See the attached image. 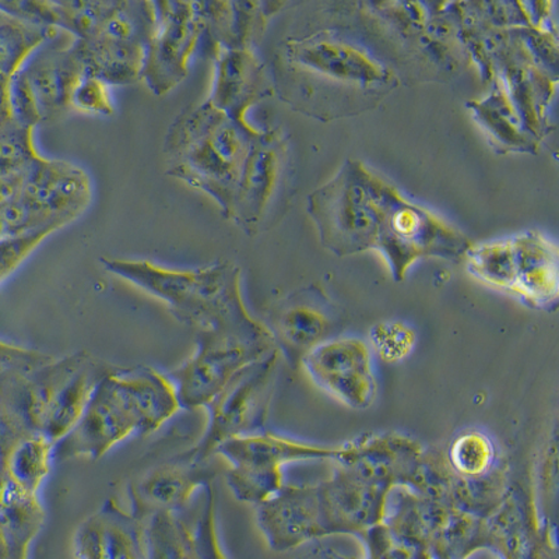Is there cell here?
Here are the masks:
<instances>
[{
    "label": "cell",
    "instance_id": "8fae6325",
    "mask_svg": "<svg viewBox=\"0 0 559 559\" xmlns=\"http://www.w3.org/2000/svg\"><path fill=\"white\" fill-rule=\"evenodd\" d=\"M292 188V156L280 129L253 138L234 199L229 219L248 236H258L276 222Z\"/></svg>",
    "mask_w": 559,
    "mask_h": 559
},
{
    "label": "cell",
    "instance_id": "3957f363",
    "mask_svg": "<svg viewBox=\"0 0 559 559\" xmlns=\"http://www.w3.org/2000/svg\"><path fill=\"white\" fill-rule=\"evenodd\" d=\"M258 133L252 124L237 122L207 99L189 105L164 139L166 173L209 194L229 219L243 163Z\"/></svg>",
    "mask_w": 559,
    "mask_h": 559
},
{
    "label": "cell",
    "instance_id": "7c38bea8",
    "mask_svg": "<svg viewBox=\"0 0 559 559\" xmlns=\"http://www.w3.org/2000/svg\"><path fill=\"white\" fill-rule=\"evenodd\" d=\"M156 27L146 52L142 80L150 92L166 96L188 78L194 53L203 39L198 2H154Z\"/></svg>",
    "mask_w": 559,
    "mask_h": 559
},
{
    "label": "cell",
    "instance_id": "6da1fadb",
    "mask_svg": "<svg viewBox=\"0 0 559 559\" xmlns=\"http://www.w3.org/2000/svg\"><path fill=\"white\" fill-rule=\"evenodd\" d=\"M272 78L274 92L294 107L304 109L317 92L326 90L324 98L334 94L341 115L366 111L397 84L392 69L337 34H313L284 44Z\"/></svg>",
    "mask_w": 559,
    "mask_h": 559
},
{
    "label": "cell",
    "instance_id": "836d02e7",
    "mask_svg": "<svg viewBox=\"0 0 559 559\" xmlns=\"http://www.w3.org/2000/svg\"><path fill=\"white\" fill-rule=\"evenodd\" d=\"M70 107L72 112L93 115V117H114L115 103L111 86L102 79L84 74L73 90Z\"/></svg>",
    "mask_w": 559,
    "mask_h": 559
},
{
    "label": "cell",
    "instance_id": "277c9868",
    "mask_svg": "<svg viewBox=\"0 0 559 559\" xmlns=\"http://www.w3.org/2000/svg\"><path fill=\"white\" fill-rule=\"evenodd\" d=\"M105 271L166 304L197 332L258 326L245 307L241 269L229 262L173 269L148 259H102Z\"/></svg>",
    "mask_w": 559,
    "mask_h": 559
},
{
    "label": "cell",
    "instance_id": "d6a6232c",
    "mask_svg": "<svg viewBox=\"0 0 559 559\" xmlns=\"http://www.w3.org/2000/svg\"><path fill=\"white\" fill-rule=\"evenodd\" d=\"M368 544L369 559H429L426 546L377 524L362 533Z\"/></svg>",
    "mask_w": 559,
    "mask_h": 559
},
{
    "label": "cell",
    "instance_id": "ffe728a7",
    "mask_svg": "<svg viewBox=\"0 0 559 559\" xmlns=\"http://www.w3.org/2000/svg\"><path fill=\"white\" fill-rule=\"evenodd\" d=\"M258 526L276 551L293 550L324 536L317 487L283 486L258 507Z\"/></svg>",
    "mask_w": 559,
    "mask_h": 559
},
{
    "label": "cell",
    "instance_id": "484cf974",
    "mask_svg": "<svg viewBox=\"0 0 559 559\" xmlns=\"http://www.w3.org/2000/svg\"><path fill=\"white\" fill-rule=\"evenodd\" d=\"M146 559H197L193 528L179 513L162 512L144 522Z\"/></svg>",
    "mask_w": 559,
    "mask_h": 559
},
{
    "label": "cell",
    "instance_id": "5bb4252c",
    "mask_svg": "<svg viewBox=\"0 0 559 559\" xmlns=\"http://www.w3.org/2000/svg\"><path fill=\"white\" fill-rule=\"evenodd\" d=\"M301 366L319 388L344 406L366 411L376 401L371 352L358 338H332L312 349Z\"/></svg>",
    "mask_w": 559,
    "mask_h": 559
},
{
    "label": "cell",
    "instance_id": "f35d334b",
    "mask_svg": "<svg viewBox=\"0 0 559 559\" xmlns=\"http://www.w3.org/2000/svg\"><path fill=\"white\" fill-rule=\"evenodd\" d=\"M299 559H352L347 557L341 556V554L334 552L332 550H324V548H318V550H314L312 552L307 554V556H304Z\"/></svg>",
    "mask_w": 559,
    "mask_h": 559
},
{
    "label": "cell",
    "instance_id": "9a60e30c",
    "mask_svg": "<svg viewBox=\"0 0 559 559\" xmlns=\"http://www.w3.org/2000/svg\"><path fill=\"white\" fill-rule=\"evenodd\" d=\"M209 463L189 461L182 452L134 474L127 486L129 512L146 522L156 513H179L204 487L213 483Z\"/></svg>",
    "mask_w": 559,
    "mask_h": 559
},
{
    "label": "cell",
    "instance_id": "8992f818",
    "mask_svg": "<svg viewBox=\"0 0 559 559\" xmlns=\"http://www.w3.org/2000/svg\"><path fill=\"white\" fill-rule=\"evenodd\" d=\"M379 216L377 249L386 259L396 282L423 258L459 261L471 239L429 210L408 202L386 179L369 174Z\"/></svg>",
    "mask_w": 559,
    "mask_h": 559
},
{
    "label": "cell",
    "instance_id": "7a4b0ae2",
    "mask_svg": "<svg viewBox=\"0 0 559 559\" xmlns=\"http://www.w3.org/2000/svg\"><path fill=\"white\" fill-rule=\"evenodd\" d=\"M177 388L152 367L111 368L72 431L55 447V461H98L133 436H152L181 411Z\"/></svg>",
    "mask_w": 559,
    "mask_h": 559
},
{
    "label": "cell",
    "instance_id": "ac0fdd59",
    "mask_svg": "<svg viewBox=\"0 0 559 559\" xmlns=\"http://www.w3.org/2000/svg\"><path fill=\"white\" fill-rule=\"evenodd\" d=\"M391 489L364 481L342 467L331 481L317 487L324 536L362 534L381 524Z\"/></svg>",
    "mask_w": 559,
    "mask_h": 559
},
{
    "label": "cell",
    "instance_id": "d590c367",
    "mask_svg": "<svg viewBox=\"0 0 559 559\" xmlns=\"http://www.w3.org/2000/svg\"><path fill=\"white\" fill-rule=\"evenodd\" d=\"M9 102L14 122L20 127L35 129L39 123H43L37 102H35L32 87H29L23 70H20L16 76L10 80Z\"/></svg>",
    "mask_w": 559,
    "mask_h": 559
},
{
    "label": "cell",
    "instance_id": "1f68e13d",
    "mask_svg": "<svg viewBox=\"0 0 559 559\" xmlns=\"http://www.w3.org/2000/svg\"><path fill=\"white\" fill-rule=\"evenodd\" d=\"M67 226L68 224L57 222L32 229V231L14 234V236L0 239V284L12 276L45 239Z\"/></svg>",
    "mask_w": 559,
    "mask_h": 559
},
{
    "label": "cell",
    "instance_id": "44dd1931",
    "mask_svg": "<svg viewBox=\"0 0 559 559\" xmlns=\"http://www.w3.org/2000/svg\"><path fill=\"white\" fill-rule=\"evenodd\" d=\"M78 559H146L144 522L108 499L74 534Z\"/></svg>",
    "mask_w": 559,
    "mask_h": 559
},
{
    "label": "cell",
    "instance_id": "30bf717a",
    "mask_svg": "<svg viewBox=\"0 0 559 559\" xmlns=\"http://www.w3.org/2000/svg\"><path fill=\"white\" fill-rule=\"evenodd\" d=\"M341 452L342 447H311L262 431L229 439L216 454L231 464L226 478L234 497L261 506L283 488L284 464L309 459H337Z\"/></svg>",
    "mask_w": 559,
    "mask_h": 559
},
{
    "label": "cell",
    "instance_id": "5b68a950",
    "mask_svg": "<svg viewBox=\"0 0 559 559\" xmlns=\"http://www.w3.org/2000/svg\"><path fill=\"white\" fill-rule=\"evenodd\" d=\"M111 368L82 349L24 372L20 403L29 431L41 433L57 447L82 418Z\"/></svg>",
    "mask_w": 559,
    "mask_h": 559
},
{
    "label": "cell",
    "instance_id": "e575fe53",
    "mask_svg": "<svg viewBox=\"0 0 559 559\" xmlns=\"http://www.w3.org/2000/svg\"><path fill=\"white\" fill-rule=\"evenodd\" d=\"M371 342L379 356L394 362L412 352L416 334L403 323H382L373 328Z\"/></svg>",
    "mask_w": 559,
    "mask_h": 559
},
{
    "label": "cell",
    "instance_id": "7402d4cb",
    "mask_svg": "<svg viewBox=\"0 0 559 559\" xmlns=\"http://www.w3.org/2000/svg\"><path fill=\"white\" fill-rule=\"evenodd\" d=\"M203 20L202 45L214 48L253 49L261 41L269 19L282 4L263 2H198Z\"/></svg>",
    "mask_w": 559,
    "mask_h": 559
},
{
    "label": "cell",
    "instance_id": "9c48e42d",
    "mask_svg": "<svg viewBox=\"0 0 559 559\" xmlns=\"http://www.w3.org/2000/svg\"><path fill=\"white\" fill-rule=\"evenodd\" d=\"M278 349L238 372L231 382L207 404V426L185 457L209 463L229 439L264 431L276 388Z\"/></svg>",
    "mask_w": 559,
    "mask_h": 559
},
{
    "label": "cell",
    "instance_id": "e0dca14e",
    "mask_svg": "<svg viewBox=\"0 0 559 559\" xmlns=\"http://www.w3.org/2000/svg\"><path fill=\"white\" fill-rule=\"evenodd\" d=\"M210 57L214 69L207 102L237 122L249 123V109L276 93L267 68L253 49L214 48Z\"/></svg>",
    "mask_w": 559,
    "mask_h": 559
},
{
    "label": "cell",
    "instance_id": "2e32d148",
    "mask_svg": "<svg viewBox=\"0 0 559 559\" xmlns=\"http://www.w3.org/2000/svg\"><path fill=\"white\" fill-rule=\"evenodd\" d=\"M19 198L48 219L76 222L93 201V183L76 164L39 157L23 175Z\"/></svg>",
    "mask_w": 559,
    "mask_h": 559
},
{
    "label": "cell",
    "instance_id": "8d00e7d4",
    "mask_svg": "<svg viewBox=\"0 0 559 559\" xmlns=\"http://www.w3.org/2000/svg\"><path fill=\"white\" fill-rule=\"evenodd\" d=\"M22 179L23 177L0 178V207L17 197Z\"/></svg>",
    "mask_w": 559,
    "mask_h": 559
},
{
    "label": "cell",
    "instance_id": "f546056e",
    "mask_svg": "<svg viewBox=\"0 0 559 559\" xmlns=\"http://www.w3.org/2000/svg\"><path fill=\"white\" fill-rule=\"evenodd\" d=\"M111 7L112 0H105V2H99V0L98 2H83V0L53 2L55 28L59 32L72 34L78 41H84L102 26Z\"/></svg>",
    "mask_w": 559,
    "mask_h": 559
},
{
    "label": "cell",
    "instance_id": "ba28073f",
    "mask_svg": "<svg viewBox=\"0 0 559 559\" xmlns=\"http://www.w3.org/2000/svg\"><path fill=\"white\" fill-rule=\"evenodd\" d=\"M266 324L197 332L192 356L168 373L187 411L204 408L243 368L276 349Z\"/></svg>",
    "mask_w": 559,
    "mask_h": 559
},
{
    "label": "cell",
    "instance_id": "4fadbf2b",
    "mask_svg": "<svg viewBox=\"0 0 559 559\" xmlns=\"http://www.w3.org/2000/svg\"><path fill=\"white\" fill-rule=\"evenodd\" d=\"M266 326L278 352L298 368L312 349L336 338L342 318L326 294L311 286L277 302Z\"/></svg>",
    "mask_w": 559,
    "mask_h": 559
},
{
    "label": "cell",
    "instance_id": "52a82bcc",
    "mask_svg": "<svg viewBox=\"0 0 559 559\" xmlns=\"http://www.w3.org/2000/svg\"><path fill=\"white\" fill-rule=\"evenodd\" d=\"M369 174L362 163L348 159L331 181L309 194L308 213L319 238L337 257L377 249L379 216Z\"/></svg>",
    "mask_w": 559,
    "mask_h": 559
},
{
    "label": "cell",
    "instance_id": "d6986e66",
    "mask_svg": "<svg viewBox=\"0 0 559 559\" xmlns=\"http://www.w3.org/2000/svg\"><path fill=\"white\" fill-rule=\"evenodd\" d=\"M53 39L44 44L22 69L37 102L43 123L61 121L72 112L70 99L79 80L84 76L82 59L74 41L62 47L53 45Z\"/></svg>",
    "mask_w": 559,
    "mask_h": 559
},
{
    "label": "cell",
    "instance_id": "f1b7e54d",
    "mask_svg": "<svg viewBox=\"0 0 559 559\" xmlns=\"http://www.w3.org/2000/svg\"><path fill=\"white\" fill-rule=\"evenodd\" d=\"M41 157L34 143V129L16 122L0 129V178H19Z\"/></svg>",
    "mask_w": 559,
    "mask_h": 559
},
{
    "label": "cell",
    "instance_id": "603a6c76",
    "mask_svg": "<svg viewBox=\"0 0 559 559\" xmlns=\"http://www.w3.org/2000/svg\"><path fill=\"white\" fill-rule=\"evenodd\" d=\"M512 241L516 264L513 296L534 308L556 307L559 293L557 245L538 231L519 234Z\"/></svg>",
    "mask_w": 559,
    "mask_h": 559
},
{
    "label": "cell",
    "instance_id": "cb8c5ba5",
    "mask_svg": "<svg viewBox=\"0 0 559 559\" xmlns=\"http://www.w3.org/2000/svg\"><path fill=\"white\" fill-rule=\"evenodd\" d=\"M55 462V445L38 432H29L10 449L4 459L2 477L19 491L38 496Z\"/></svg>",
    "mask_w": 559,
    "mask_h": 559
},
{
    "label": "cell",
    "instance_id": "d4e9b609",
    "mask_svg": "<svg viewBox=\"0 0 559 559\" xmlns=\"http://www.w3.org/2000/svg\"><path fill=\"white\" fill-rule=\"evenodd\" d=\"M59 29L38 26L0 9V83L9 84L44 44Z\"/></svg>",
    "mask_w": 559,
    "mask_h": 559
},
{
    "label": "cell",
    "instance_id": "74e56055",
    "mask_svg": "<svg viewBox=\"0 0 559 559\" xmlns=\"http://www.w3.org/2000/svg\"><path fill=\"white\" fill-rule=\"evenodd\" d=\"M13 122L14 119L9 102V84L0 83V129Z\"/></svg>",
    "mask_w": 559,
    "mask_h": 559
},
{
    "label": "cell",
    "instance_id": "4316f807",
    "mask_svg": "<svg viewBox=\"0 0 559 559\" xmlns=\"http://www.w3.org/2000/svg\"><path fill=\"white\" fill-rule=\"evenodd\" d=\"M464 259L474 277L502 292H515L516 264L512 238L472 245Z\"/></svg>",
    "mask_w": 559,
    "mask_h": 559
},
{
    "label": "cell",
    "instance_id": "4dcf8cb0",
    "mask_svg": "<svg viewBox=\"0 0 559 559\" xmlns=\"http://www.w3.org/2000/svg\"><path fill=\"white\" fill-rule=\"evenodd\" d=\"M448 459L459 477L486 476L493 462L492 442L481 432L463 433L453 442Z\"/></svg>",
    "mask_w": 559,
    "mask_h": 559
},
{
    "label": "cell",
    "instance_id": "ab89813d",
    "mask_svg": "<svg viewBox=\"0 0 559 559\" xmlns=\"http://www.w3.org/2000/svg\"><path fill=\"white\" fill-rule=\"evenodd\" d=\"M7 237V229H4L2 222H0V239Z\"/></svg>",
    "mask_w": 559,
    "mask_h": 559
},
{
    "label": "cell",
    "instance_id": "83f0119b",
    "mask_svg": "<svg viewBox=\"0 0 559 559\" xmlns=\"http://www.w3.org/2000/svg\"><path fill=\"white\" fill-rule=\"evenodd\" d=\"M473 109L478 122L487 129L491 136L509 150H527L533 147L531 139L518 132V117L515 108L509 103L506 94L499 92L491 94V97L481 103L468 104Z\"/></svg>",
    "mask_w": 559,
    "mask_h": 559
}]
</instances>
